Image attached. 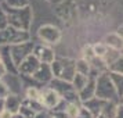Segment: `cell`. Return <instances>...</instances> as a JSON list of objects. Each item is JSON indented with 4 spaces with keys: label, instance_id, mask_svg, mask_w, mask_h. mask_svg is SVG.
Listing matches in <instances>:
<instances>
[{
    "label": "cell",
    "instance_id": "24",
    "mask_svg": "<svg viewBox=\"0 0 123 118\" xmlns=\"http://www.w3.org/2000/svg\"><path fill=\"white\" fill-rule=\"evenodd\" d=\"M11 118H24V117L21 115V114H19V112H17V114H12Z\"/></svg>",
    "mask_w": 123,
    "mask_h": 118
},
{
    "label": "cell",
    "instance_id": "5",
    "mask_svg": "<svg viewBox=\"0 0 123 118\" xmlns=\"http://www.w3.org/2000/svg\"><path fill=\"white\" fill-rule=\"evenodd\" d=\"M61 101V96L53 89H46L44 92H40L39 103L46 108H55L58 103Z\"/></svg>",
    "mask_w": 123,
    "mask_h": 118
},
{
    "label": "cell",
    "instance_id": "1",
    "mask_svg": "<svg viewBox=\"0 0 123 118\" xmlns=\"http://www.w3.org/2000/svg\"><path fill=\"white\" fill-rule=\"evenodd\" d=\"M7 17V24L11 25V28L17 29V31H26L31 24V11L29 7H24V8H10V14Z\"/></svg>",
    "mask_w": 123,
    "mask_h": 118
},
{
    "label": "cell",
    "instance_id": "23",
    "mask_svg": "<svg viewBox=\"0 0 123 118\" xmlns=\"http://www.w3.org/2000/svg\"><path fill=\"white\" fill-rule=\"evenodd\" d=\"M6 71H7V69H6V65L3 64V61H0V78H1V76L6 74Z\"/></svg>",
    "mask_w": 123,
    "mask_h": 118
},
{
    "label": "cell",
    "instance_id": "6",
    "mask_svg": "<svg viewBox=\"0 0 123 118\" xmlns=\"http://www.w3.org/2000/svg\"><path fill=\"white\" fill-rule=\"evenodd\" d=\"M39 65H40L39 60H37L33 54H29L28 57H25L24 61H21L19 71L24 72V74H32V75H33V72L39 68Z\"/></svg>",
    "mask_w": 123,
    "mask_h": 118
},
{
    "label": "cell",
    "instance_id": "19",
    "mask_svg": "<svg viewBox=\"0 0 123 118\" xmlns=\"http://www.w3.org/2000/svg\"><path fill=\"white\" fill-rule=\"evenodd\" d=\"M109 69L115 74H122V58H119L115 62H112L109 65Z\"/></svg>",
    "mask_w": 123,
    "mask_h": 118
},
{
    "label": "cell",
    "instance_id": "10",
    "mask_svg": "<svg viewBox=\"0 0 123 118\" xmlns=\"http://www.w3.org/2000/svg\"><path fill=\"white\" fill-rule=\"evenodd\" d=\"M33 78L37 81H49L51 78V69L50 67L44 64V65H39V68L33 72Z\"/></svg>",
    "mask_w": 123,
    "mask_h": 118
},
{
    "label": "cell",
    "instance_id": "11",
    "mask_svg": "<svg viewBox=\"0 0 123 118\" xmlns=\"http://www.w3.org/2000/svg\"><path fill=\"white\" fill-rule=\"evenodd\" d=\"M105 45L109 49H115V50H120L122 49V36H119L117 34H111L106 36Z\"/></svg>",
    "mask_w": 123,
    "mask_h": 118
},
{
    "label": "cell",
    "instance_id": "12",
    "mask_svg": "<svg viewBox=\"0 0 123 118\" xmlns=\"http://www.w3.org/2000/svg\"><path fill=\"white\" fill-rule=\"evenodd\" d=\"M119 58H122V54H120V50H115V49H109L108 47V50L106 53L104 54V57L101 58L104 64H108V65H111L112 62H115L116 60Z\"/></svg>",
    "mask_w": 123,
    "mask_h": 118
},
{
    "label": "cell",
    "instance_id": "13",
    "mask_svg": "<svg viewBox=\"0 0 123 118\" xmlns=\"http://www.w3.org/2000/svg\"><path fill=\"white\" fill-rule=\"evenodd\" d=\"M87 81H89V78H87V76H84V75H80V74L75 72V75H73V78H72V88H73V90H78V92H80V90L86 86Z\"/></svg>",
    "mask_w": 123,
    "mask_h": 118
},
{
    "label": "cell",
    "instance_id": "14",
    "mask_svg": "<svg viewBox=\"0 0 123 118\" xmlns=\"http://www.w3.org/2000/svg\"><path fill=\"white\" fill-rule=\"evenodd\" d=\"M75 72L87 76L89 72H90V64L86 61V60H83V58H80V60H78V61H75Z\"/></svg>",
    "mask_w": 123,
    "mask_h": 118
},
{
    "label": "cell",
    "instance_id": "16",
    "mask_svg": "<svg viewBox=\"0 0 123 118\" xmlns=\"http://www.w3.org/2000/svg\"><path fill=\"white\" fill-rule=\"evenodd\" d=\"M79 111H80V107H79L78 104H68L64 112H65L67 118H76Z\"/></svg>",
    "mask_w": 123,
    "mask_h": 118
},
{
    "label": "cell",
    "instance_id": "3",
    "mask_svg": "<svg viewBox=\"0 0 123 118\" xmlns=\"http://www.w3.org/2000/svg\"><path fill=\"white\" fill-rule=\"evenodd\" d=\"M29 39L28 32L24 31H17V29L7 27L6 29L0 31V45L3 43H24V40L26 42Z\"/></svg>",
    "mask_w": 123,
    "mask_h": 118
},
{
    "label": "cell",
    "instance_id": "7",
    "mask_svg": "<svg viewBox=\"0 0 123 118\" xmlns=\"http://www.w3.org/2000/svg\"><path fill=\"white\" fill-rule=\"evenodd\" d=\"M36 54H33L37 60H39V62H43V64H51V62L54 61V51L51 50L50 47H42V46H39V47H36V51H35Z\"/></svg>",
    "mask_w": 123,
    "mask_h": 118
},
{
    "label": "cell",
    "instance_id": "2",
    "mask_svg": "<svg viewBox=\"0 0 123 118\" xmlns=\"http://www.w3.org/2000/svg\"><path fill=\"white\" fill-rule=\"evenodd\" d=\"M51 74H54L61 81H72L75 75V61L71 60H57L51 62Z\"/></svg>",
    "mask_w": 123,
    "mask_h": 118
},
{
    "label": "cell",
    "instance_id": "20",
    "mask_svg": "<svg viewBox=\"0 0 123 118\" xmlns=\"http://www.w3.org/2000/svg\"><path fill=\"white\" fill-rule=\"evenodd\" d=\"M8 95H10V93H8V89H7L6 83L0 82V100H4Z\"/></svg>",
    "mask_w": 123,
    "mask_h": 118
},
{
    "label": "cell",
    "instance_id": "8",
    "mask_svg": "<svg viewBox=\"0 0 123 118\" xmlns=\"http://www.w3.org/2000/svg\"><path fill=\"white\" fill-rule=\"evenodd\" d=\"M21 99L17 95H8L4 99V108L7 111H10L11 114H17L19 111V107H21Z\"/></svg>",
    "mask_w": 123,
    "mask_h": 118
},
{
    "label": "cell",
    "instance_id": "21",
    "mask_svg": "<svg viewBox=\"0 0 123 118\" xmlns=\"http://www.w3.org/2000/svg\"><path fill=\"white\" fill-rule=\"evenodd\" d=\"M76 118H93V117H91V114L83 107V108H80V111H79V114H78Z\"/></svg>",
    "mask_w": 123,
    "mask_h": 118
},
{
    "label": "cell",
    "instance_id": "22",
    "mask_svg": "<svg viewBox=\"0 0 123 118\" xmlns=\"http://www.w3.org/2000/svg\"><path fill=\"white\" fill-rule=\"evenodd\" d=\"M11 112L10 111H7L6 108H3L1 111H0V118H11Z\"/></svg>",
    "mask_w": 123,
    "mask_h": 118
},
{
    "label": "cell",
    "instance_id": "9",
    "mask_svg": "<svg viewBox=\"0 0 123 118\" xmlns=\"http://www.w3.org/2000/svg\"><path fill=\"white\" fill-rule=\"evenodd\" d=\"M94 93H95V83H94V81H87L86 86H84L83 89L79 92V96H78V97H80V100L86 101V100L93 99Z\"/></svg>",
    "mask_w": 123,
    "mask_h": 118
},
{
    "label": "cell",
    "instance_id": "25",
    "mask_svg": "<svg viewBox=\"0 0 123 118\" xmlns=\"http://www.w3.org/2000/svg\"><path fill=\"white\" fill-rule=\"evenodd\" d=\"M35 118H46V117L43 115V114H42V112H37V114L35 115Z\"/></svg>",
    "mask_w": 123,
    "mask_h": 118
},
{
    "label": "cell",
    "instance_id": "17",
    "mask_svg": "<svg viewBox=\"0 0 123 118\" xmlns=\"http://www.w3.org/2000/svg\"><path fill=\"white\" fill-rule=\"evenodd\" d=\"M6 1H7V4L10 6V8H14V10L28 7V0H6Z\"/></svg>",
    "mask_w": 123,
    "mask_h": 118
},
{
    "label": "cell",
    "instance_id": "27",
    "mask_svg": "<svg viewBox=\"0 0 123 118\" xmlns=\"http://www.w3.org/2000/svg\"><path fill=\"white\" fill-rule=\"evenodd\" d=\"M97 118H106V117L104 115V114H98V115H97Z\"/></svg>",
    "mask_w": 123,
    "mask_h": 118
},
{
    "label": "cell",
    "instance_id": "15",
    "mask_svg": "<svg viewBox=\"0 0 123 118\" xmlns=\"http://www.w3.org/2000/svg\"><path fill=\"white\" fill-rule=\"evenodd\" d=\"M91 49H93V53H94V56L97 58H102L104 54L106 53V50H108L105 43H97V45L91 46Z\"/></svg>",
    "mask_w": 123,
    "mask_h": 118
},
{
    "label": "cell",
    "instance_id": "4",
    "mask_svg": "<svg viewBox=\"0 0 123 118\" xmlns=\"http://www.w3.org/2000/svg\"><path fill=\"white\" fill-rule=\"evenodd\" d=\"M37 35H39V38L43 42L49 43V45L57 43L60 40V38H61L60 29L53 27V25H43V27H40L39 31H37Z\"/></svg>",
    "mask_w": 123,
    "mask_h": 118
},
{
    "label": "cell",
    "instance_id": "18",
    "mask_svg": "<svg viewBox=\"0 0 123 118\" xmlns=\"http://www.w3.org/2000/svg\"><path fill=\"white\" fill-rule=\"evenodd\" d=\"M26 97H28V100L39 101V99H40V90L36 89V88H29V89L26 90Z\"/></svg>",
    "mask_w": 123,
    "mask_h": 118
},
{
    "label": "cell",
    "instance_id": "26",
    "mask_svg": "<svg viewBox=\"0 0 123 118\" xmlns=\"http://www.w3.org/2000/svg\"><path fill=\"white\" fill-rule=\"evenodd\" d=\"M4 108V100H0V111Z\"/></svg>",
    "mask_w": 123,
    "mask_h": 118
}]
</instances>
